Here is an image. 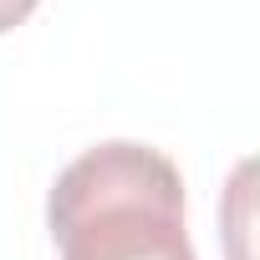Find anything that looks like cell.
Here are the masks:
<instances>
[{"label": "cell", "mask_w": 260, "mask_h": 260, "mask_svg": "<svg viewBox=\"0 0 260 260\" xmlns=\"http://www.w3.org/2000/svg\"><path fill=\"white\" fill-rule=\"evenodd\" d=\"M61 260H194L184 179L148 143H97L77 153L46 199Z\"/></svg>", "instance_id": "1"}, {"label": "cell", "mask_w": 260, "mask_h": 260, "mask_svg": "<svg viewBox=\"0 0 260 260\" xmlns=\"http://www.w3.org/2000/svg\"><path fill=\"white\" fill-rule=\"evenodd\" d=\"M41 6V0H0V36H6V31H16L31 11Z\"/></svg>", "instance_id": "2"}]
</instances>
